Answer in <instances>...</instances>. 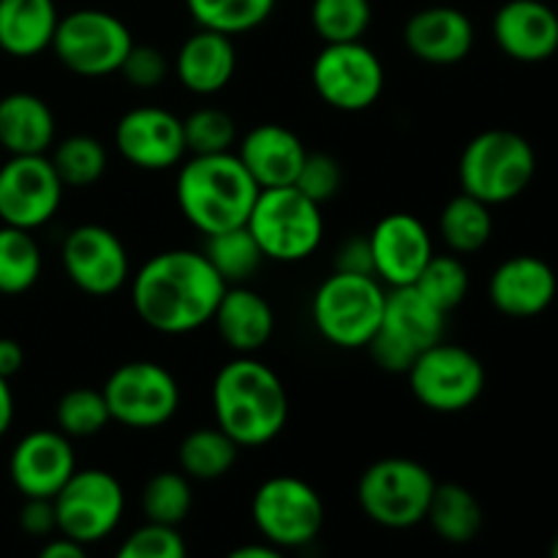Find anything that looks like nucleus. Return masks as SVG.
Here are the masks:
<instances>
[{
    "label": "nucleus",
    "instance_id": "nucleus-15",
    "mask_svg": "<svg viewBox=\"0 0 558 558\" xmlns=\"http://www.w3.org/2000/svg\"><path fill=\"white\" fill-rule=\"evenodd\" d=\"M63 180L49 156H9L0 167V223L36 232L63 202Z\"/></svg>",
    "mask_w": 558,
    "mask_h": 558
},
{
    "label": "nucleus",
    "instance_id": "nucleus-31",
    "mask_svg": "<svg viewBox=\"0 0 558 558\" xmlns=\"http://www.w3.org/2000/svg\"><path fill=\"white\" fill-rule=\"evenodd\" d=\"M439 232L447 248L456 254H474L485 248L494 234V216L485 202L469 194H458L445 205L439 216Z\"/></svg>",
    "mask_w": 558,
    "mask_h": 558
},
{
    "label": "nucleus",
    "instance_id": "nucleus-26",
    "mask_svg": "<svg viewBox=\"0 0 558 558\" xmlns=\"http://www.w3.org/2000/svg\"><path fill=\"white\" fill-rule=\"evenodd\" d=\"M54 145V114L36 93L0 98V147L9 156H44Z\"/></svg>",
    "mask_w": 558,
    "mask_h": 558
},
{
    "label": "nucleus",
    "instance_id": "nucleus-3",
    "mask_svg": "<svg viewBox=\"0 0 558 558\" xmlns=\"http://www.w3.org/2000/svg\"><path fill=\"white\" fill-rule=\"evenodd\" d=\"M178 205L185 221L202 234L245 227L259 185L234 153L191 156L178 174Z\"/></svg>",
    "mask_w": 558,
    "mask_h": 558
},
{
    "label": "nucleus",
    "instance_id": "nucleus-41",
    "mask_svg": "<svg viewBox=\"0 0 558 558\" xmlns=\"http://www.w3.org/2000/svg\"><path fill=\"white\" fill-rule=\"evenodd\" d=\"M343 185V169L327 153H308L300 169L298 180H294V189L303 191L308 199H314L316 205H325L332 196L341 191Z\"/></svg>",
    "mask_w": 558,
    "mask_h": 558
},
{
    "label": "nucleus",
    "instance_id": "nucleus-36",
    "mask_svg": "<svg viewBox=\"0 0 558 558\" xmlns=\"http://www.w3.org/2000/svg\"><path fill=\"white\" fill-rule=\"evenodd\" d=\"M52 161L54 172L63 180V185H74V189H85L101 180L107 172V147L87 134L65 136L60 145H52Z\"/></svg>",
    "mask_w": 558,
    "mask_h": 558
},
{
    "label": "nucleus",
    "instance_id": "nucleus-1",
    "mask_svg": "<svg viewBox=\"0 0 558 558\" xmlns=\"http://www.w3.org/2000/svg\"><path fill=\"white\" fill-rule=\"evenodd\" d=\"M227 281L202 251L172 248L156 254L131 281V303L150 330L185 336L213 322Z\"/></svg>",
    "mask_w": 558,
    "mask_h": 558
},
{
    "label": "nucleus",
    "instance_id": "nucleus-6",
    "mask_svg": "<svg viewBox=\"0 0 558 558\" xmlns=\"http://www.w3.org/2000/svg\"><path fill=\"white\" fill-rule=\"evenodd\" d=\"M245 227L254 234L265 259L292 265L308 259L319 248L325 218H322V205L308 199L303 191L294 185H281V189L259 191Z\"/></svg>",
    "mask_w": 558,
    "mask_h": 558
},
{
    "label": "nucleus",
    "instance_id": "nucleus-45",
    "mask_svg": "<svg viewBox=\"0 0 558 558\" xmlns=\"http://www.w3.org/2000/svg\"><path fill=\"white\" fill-rule=\"evenodd\" d=\"M25 365V352H22L20 343L14 338H0V376L11 379L16 376Z\"/></svg>",
    "mask_w": 558,
    "mask_h": 558
},
{
    "label": "nucleus",
    "instance_id": "nucleus-44",
    "mask_svg": "<svg viewBox=\"0 0 558 558\" xmlns=\"http://www.w3.org/2000/svg\"><path fill=\"white\" fill-rule=\"evenodd\" d=\"M336 270L354 276H374V256L368 238H349L336 254Z\"/></svg>",
    "mask_w": 558,
    "mask_h": 558
},
{
    "label": "nucleus",
    "instance_id": "nucleus-37",
    "mask_svg": "<svg viewBox=\"0 0 558 558\" xmlns=\"http://www.w3.org/2000/svg\"><path fill=\"white\" fill-rule=\"evenodd\" d=\"M54 420H58L60 434L69 439H90L112 423L104 392L93 387H76L65 392L54 407Z\"/></svg>",
    "mask_w": 558,
    "mask_h": 558
},
{
    "label": "nucleus",
    "instance_id": "nucleus-47",
    "mask_svg": "<svg viewBox=\"0 0 558 558\" xmlns=\"http://www.w3.org/2000/svg\"><path fill=\"white\" fill-rule=\"evenodd\" d=\"M11 423H14V392H11L9 379L0 376V439L9 434Z\"/></svg>",
    "mask_w": 558,
    "mask_h": 558
},
{
    "label": "nucleus",
    "instance_id": "nucleus-10",
    "mask_svg": "<svg viewBox=\"0 0 558 558\" xmlns=\"http://www.w3.org/2000/svg\"><path fill=\"white\" fill-rule=\"evenodd\" d=\"M407 376L414 398L439 414L466 412L485 390V368L477 354L447 341L425 349Z\"/></svg>",
    "mask_w": 558,
    "mask_h": 558
},
{
    "label": "nucleus",
    "instance_id": "nucleus-12",
    "mask_svg": "<svg viewBox=\"0 0 558 558\" xmlns=\"http://www.w3.org/2000/svg\"><path fill=\"white\" fill-rule=\"evenodd\" d=\"M101 392L109 417L136 430L161 428L180 407V387L174 376L150 360H134L114 368Z\"/></svg>",
    "mask_w": 558,
    "mask_h": 558
},
{
    "label": "nucleus",
    "instance_id": "nucleus-5",
    "mask_svg": "<svg viewBox=\"0 0 558 558\" xmlns=\"http://www.w3.org/2000/svg\"><path fill=\"white\" fill-rule=\"evenodd\" d=\"M385 283L376 276L332 270L311 300V319L319 336L338 349H365L385 314Z\"/></svg>",
    "mask_w": 558,
    "mask_h": 558
},
{
    "label": "nucleus",
    "instance_id": "nucleus-30",
    "mask_svg": "<svg viewBox=\"0 0 558 558\" xmlns=\"http://www.w3.org/2000/svg\"><path fill=\"white\" fill-rule=\"evenodd\" d=\"M41 245L33 232L0 223V294H25L41 278Z\"/></svg>",
    "mask_w": 558,
    "mask_h": 558
},
{
    "label": "nucleus",
    "instance_id": "nucleus-25",
    "mask_svg": "<svg viewBox=\"0 0 558 558\" xmlns=\"http://www.w3.org/2000/svg\"><path fill=\"white\" fill-rule=\"evenodd\" d=\"M213 322H216L221 341L234 354L259 352L276 330V314H272L270 303L243 283L227 287L216 314H213Z\"/></svg>",
    "mask_w": 558,
    "mask_h": 558
},
{
    "label": "nucleus",
    "instance_id": "nucleus-42",
    "mask_svg": "<svg viewBox=\"0 0 558 558\" xmlns=\"http://www.w3.org/2000/svg\"><path fill=\"white\" fill-rule=\"evenodd\" d=\"M118 74H123L125 82H129L131 87H136V90H153V87H158L167 80L169 60L158 47H150V44H134L131 52L125 54Z\"/></svg>",
    "mask_w": 558,
    "mask_h": 558
},
{
    "label": "nucleus",
    "instance_id": "nucleus-23",
    "mask_svg": "<svg viewBox=\"0 0 558 558\" xmlns=\"http://www.w3.org/2000/svg\"><path fill=\"white\" fill-rule=\"evenodd\" d=\"M234 156L240 158L251 180L259 185V191H265L294 185L308 150L300 142V136L289 131L287 125L265 123L256 125L243 136Z\"/></svg>",
    "mask_w": 558,
    "mask_h": 558
},
{
    "label": "nucleus",
    "instance_id": "nucleus-24",
    "mask_svg": "<svg viewBox=\"0 0 558 558\" xmlns=\"http://www.w3.org/2000/svg\"><path fill=\"white\" fill-rule=\"evenodd\" d=\"M234 69H238V49L232 36L207 27L191 33L174 58V74L180 85L196 96H213L223 90L232 82Z\"/></svg>",
    "mask_w": 558,
    "mask_h": 558
},
{
    "label": "nucleus",
    "instance_id": "nucleus-11",
    "mask_svg": "<svg viewBox=\"0 0 558 558\" xmlns=\"http://www.w3.org/2000/svg\"><path fill=\"white\" fill-rule=\"evenodd\" d=\"M251 518L262 537L276 548H303L325 526V501L305 480L281 474L256 488Z\"/></svg>",
    "mask_w": 558,
    "mask_h": 558
},
{
    "label": "nucleus",
    "instance_id": "nucleus-13",
    "mask_svg": "<svg viewBox=\"0 0 558 558\" xmlns=\"http://www.w3.org/2000/svg\"><path fill=\"white\" fill-rule=\"evenodd\" d=\"M311 82L322 101L338 112H363L385 90V65L363 41L325 44L311 65Z\"/></svg>",
    "mask_w": 558,
    "mask_h": 558
},
{
    "label": "nucleus",
    "instance_id": "nucleus-48",
    "mask_svg": "<svg viewBox=\"0 0 558 558\" xmlns=\"http://www.w3.org/2000/svg\"><path fill=\"white\" fill-rule=\"evenodd\" d=\"M227 558H287L281 554V548L276 545H243V548H234Z\"/></svg>",
    "mask_w": 558,
    "mask_h": 558
},
{
    "label": "nucleus",
    "instance_id": "nucleus-19",
    "mask_svg": "<svg viewBox=\"0 0 558 558\" xmlns=\"http://www.w3.org/2000/svg\"><path fill=\"white\" fill-rule=\"evenodd\" d=\"M374 276L390 289L412 287L434 256V240L420 218L390 213L368 234Z\"/></svg>",
    "mask_w": 558,
    "mask_h": 558
},
{
    "label": "nucleus",
    "instance_id": "nucleus-28",
    "mask_svg": "<svg viewBox=\"0 0 558 558\" xmlns=\"http://www.w3.org/2000/svg\"><path fill=\"white\" fill-rule=\"evenodd\" d=\"M425 521L445 543L466 545L483 532L485 518L483 507L472 490L458 483H445L436 485Z\"/></svg>",
    "mask_w": 558,
    "mask_h": 558
},
{
    "label": "nucleus",
    "instance_id": "nucleus-20",
    "mask_svg": "<svg viewBox=\"0 0 558 558\" xmlns=\"http://www.w3.org/2000/svg\"><path fill=\"white\" fill-rule=\"evenodd\" d=\"M490 31L496 47L518 63H545L558 52V14L545 0H507Z\"/></svg>",
    "mask_w": 558,
    "mask_h": 558
},
{
    "label": "nucleus",
    "instance_id": "nucleus-27",
    "mask_svg": "<svg viewBox=\"0 0 558 558\" xmlns=\"http://www.w3.org/2000/svg\"><path fill=\"white\" fill-rule=\"evenodd\" d=\"M54 0H0V49L11 58H36L58 31Z\"/></svg>",
    "mask_w": 558,
    "mask_h": 558
},
{
    "label": "nucleus",
    "instance_id": "nucleus-49",
    "mask_svg": "<svg viewBox=\"0 0 558 558\" xmlns=\"http://www.w3.org/2000/svg\"><path fill=\"white\" fill-rule=\"evenodd\" d=\"M550 558H558V534L554 543H550Z\"/></svg>",
    "mask_w": 558,
    "mask_h": 558
},
{
    "label": "nucleus",
    "instance_id": "nucleus-22",
    "mask_svg": "<svg viewBox=\"0 0 558 558\" xmlns=\"http://www.w3.org/2000/svg\"><path fill=\"white\" fill-rule=\"evenodd\" d=\"M403 44L417 60L428 65H456L474 49V25L461 9L428 5L409 16Z\"/></svg>",
    "mask_w": 558,
    "mask_h": 558
},
{
    "label": "nucleus",
    "instance_id": "nucleus-35",
    "mask_svg": "<svg viewBox=\"0 0 558 558\" xmlns=\"http://www.w3.org/2000/svg\"><path fill=\"white\" fill-rule=\"evenodd\" d=\"M191 507H194V490L183 472H158L142 488V512L147 523L178 529L189 518Z\"/></svg>",
    "mask_w": 558,
    "mask_h": 558
},
{
    "label": "nucleus",
    "instance_id": "nucleus-9",
    "mask_svg": "<svg viewBox=\"0 0 558 558\" xmlns=\"http://www.w3.org/2000/svg\"><path fill=\"white\" fill-rule=\"evenodd\" d=\"M131 47L134 36L120 16L101 9H80L60 16L49 49L74 74L107 76L118 74Z\"/></svg>",
    "mask_w": 558,
    "mask_h": 558
},
{
    "label": "nucleus",
    "instance_id": "nucleus-34",
    "mask_svg": "<svg viewBox=\"0 0 558 558\" xmlns=\"http://www.w3.org/2000/svg\"><path fill=\"white\" fill-rule=\"evenodd\" d=\"M374 22L371 0H314L311 27L325 44L363 41Z\"/></svg>",
    "mask_w": 558,
    "mask_h": 558
},
{
    "label": "nucleus",
    "instance_id": "nucleus-38",
    "mask_svg": "<svg viewBox=\"0 0 558 558\" xmlns=\"http://www.w3.org/2000/svg\"><path fill=\"white\" fill-rule=\"evenodd\" d=\"M425 300L436 305L439 311L450 314L458 305L466 300L469 294V270L458 256L445 254V256H430V262L425 265V270L420 272L417 281L412 283Z\"/></svg>",
    "mask_w": 558,
    "mask_h": 558
},
{
    "label": "nucleus",
    "instance_id": "nucleus-21",
    "mask_svg": "<svg viewBox=\"0 0 558 558\" xmlns=\"http://www.w3.org/2000/svg\"><path fill=\"white\" fill-rule=\"evenodd\" d=\"M558 278L554 267L532 254L510 256L494 270L488 298L496 311L512 319H532L554 305Z\"/></svg>",
    "mask_w": 558,
    "mask_h": 558
},
{
    "label": "nucleus",
    "instance_id": "nucleus-16",
    "mask_svg": "<svg viewBox=\"0 0 558 558\" xmlns=\"http://www.w3.org/2000/svg\"><path fill=\"white\" fill-rule=\"evenodd\" d=\"M63 270L76 289L93 298L120 292L129 281L131 262L123 240L107 227L82 223L63 240Z\"/></svg>",
    "mask_w": 558,
    "mask_h": 558
},
{
    "label": "nucleus",
    "instance_id": "nucleus-4",
    "mask_svg": "<svg viewBox=\"0 0 558 558\" xmlns=\"http://www.w3.org/2000/svg\"><path fill=\"white\" fill-rule=\"evenodd\" d=\"M537 174V156L526 136L507 129H490L474 136L461 153L458 178L463 194L488 207L518 199Z\"/></svg>",
    "mask_w": 558,
    "mask_h": 558
},
{
    "label": "nucleus",
    "instance_id": "nucleus-14",
    "mask_svg": "<svg viewBox=\"0 0 558 558\" xmlns=\"http://www.w3.org/2000/svg\"><path fill=\"white\" fill-rule=\"evenodd\" d=\"M52 501L58 532L82 545L109 537L125 510L123 485L104 469H76Z\"/></svg>",
    "mask_w": 558,
    "mask_h": 558
},
{
    "label": "nucleus",
    "instance_id": "nucleus-29",
    "mask_svg": "<svg viewBox=\"0 0 558 558\" xmlns=\"http://www.w3.org/2000/svg\"><path fill=\"white\" fill-rule=\"evenodd\" d=\"M238 452L240 447L218 425L216 428H196L194 434L180 441V472L199 483L221 480L238 463Z\"/></svg>",
    "mask_w": 558,
    "mask_h": 558
},
{
    "label": "nucleus",
    "instance_id": "nucleus-2",
    "mask_svg": "<svg viewBox=\"0 0 558 558\" xmlns=\"http://www.w3.org/2000/svg\"><path fill=\"white\" fill-rule=\"evenodd\" d=\"M216 423L238 447H265L283 430L289 398L270 365L251 354L229 360L213 381Z\"/></svg>",
    "mask_w": 558,
    "mask_h": 558
},
{
    "label": "nucleus",
    "instance_id": "nucleus-7",
    "mask_svg": "<svg viewBox=\"0 0 558 558\" xmlns=\"http://www.w3.org/2000/svg\"><path fill=\"white\" fill-rule=\"evenodd\" d=\"M445 311L436 308L417 289L396 287L387 292L381 325L365 349L387 374H409L425 349L445 341Z\"/></svg>",
    "mask_w": 558,
    "mask_h": 558
},
{
    "label": "nucleus",
    "instance_id": "nucleus-39",
    "mask_svg": "<svg viewBox=\"0 0 558 558\" xmlns=\"http://www.w3.org/2000/svg\"><path fill=\"white\" fill-rule=\"evenodd\" d=\"M185 153L191 156H218L232 153L238 140V125L223 109L202 107L183 120Z\"/></svg>",
    "mask_w": 558,
    "mask_h": 558
},
{
    "label": "nucleus",
    "instance_id": "nucleus-43",
    "mask_svg": "<svg viewBox=\"0 0 558 558\" xmlns=\"http://www.w3.org/2000/svg\"><path fill=\"white\" fill-rule=\"evenodd\" d=\"M20 526L22 532L31 537H49L58 532V515H54L52 499H25L20 510Z\"/></svg>",
    "mask_w": 558,
    "mask_h": 558
},
{
    "label": "nucleus",
    "instance_id": "nucleus-17",
    "mask_svg": "<svg viewBox=\"0 0 558 558\" xmlns=\"http://www.w3.org/2000/svg\"><path fill=\"white\" fill-rule=\"evenodd\" d=\"M114 147L125 161L147 172L172 169L185 156L183 120L161 107L131 109L114 125Z\"/></svg>",
    "mask_w": 558,
    "mask_h": 558
},
{
    "label": "nucleus",
    "instance_id": "nucleus-8",
    "mask_svg": "<svg viewBox=\"0 0 558 558\" xmlns=\"http://www.w3.org/2000/svg\"><path fill=\"white\" fill-rule=\"evenodd\" d=\"M436 480L423 463L385 458L363 472L357 483L360 510L385 529H412L425 521Z\"/></svg>",
    "mask_w": 558,
    "mask_h": 558
},
{
    "label": "nucleus",
    "instance_id": "nucleus-46",
    "mask_svg": "<svg viewBox=\"0 0 558 558\" xmlns=\"http://www.w3.org/2000/svg\"><path fill=\"white\" fill-rule=\"evenodd\" d=\"M38 558H90V556H87L85 545L60 534L58 539H49V543L38 550Z\"/></svg>",
    "mask_w": 558,
    "mask_h": 558
},
{
    "label": "nucleus",
    "instance_id": "nucleus-18",
    "mask_svg": "<svg viewBox=\"0 0 558 558\" xmlns=\"http://www.w3.org/2000/svg\"><path fill=\"white\" fill-rule=\"evenodd\" d=\"M74 472V447L60 430H31L9 458V477L25 499H54Z\"/></svg>",
    "mask_w": 558,
    "mask_h": 558
},
{
    "label": "nucleus",
    "instance_id": "nucleus-33",
    "mask_svg": "<svg viewBox=\"0 0 558 558\" xmlns=\"http://www.w3.org/2000/svg\"><path fill=\"white\" fill-rule=\"evenodd\" d=\"M185 9L199 27L234 38L265 25L276 0H185Z\"/></svg>",
    "mask_w": 558,
    "mask_h": 558
},
{
    "label": "nucleus",
    "instance_id": "nucleus-32",
    "mask_svg": "<svg viewBox=\"0 0 558 558\" xmlns=\"http://www.w3.org/2000/svg\"><path fill=\"white\" fill-rule=\"evenodd\" d=\"M202 254L207 256L213 267H216L218 276L229 283H245L248 278H254L259 272L265 254L256 245L254 234L248 232V227L227 229V232L207 234V243Z\"/></svg>",
    "mask_w": 558,
    "mask_h": 558
},
{
    "label": "nucleus",
    "instance_id": "nucleus-40",
    "mask_svg": "<svg viewBox=\"0 0 558 558\" xmlns=\"http://www.w3.org/2000/svg\"><path fill=\"white\" fill-rule=\"evenodd\" d=\"M114 558H189V548L174 526L145 523L123 539Z\"/></svg>",
    "mask_w": 558,
    "mask_h": 558
}]
</instances>
